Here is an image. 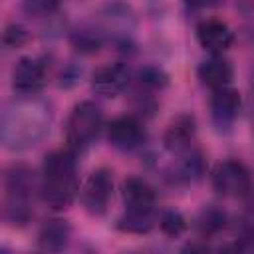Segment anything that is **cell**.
<instances>
[{
	"label": "cell",
	"instance_id": "cell-1",
	"mask_svg": "<svg viewBox=\"0 0 254 254\" xmlns=\"http://www.w3.org/2000/svg\"><path fill=\"white\" fill-rule=\"evenodd\" d=\"M54 121L52 105L38 95H18L2 109L0 139L6 149L24 151L38 145Z\"/></svg>",
	"mask_w": 254,
	"mask_h": 254
},
{
	"label": "cell",
	"instance_id": "cell-2",
	"mask_svg": "<svg viewBox=\"0 0 254 254\" xmlns=\"http://www.w3.org/2000/svg\"><path fill=\"white\" fill-rule=\"evenodd\" d=\"M79 194L77 153L73 149H56L44 157L40 196L52 210H65Z\"/></svg>",
	"mask_w": 254,
	"mask_h": 254
},
{
	"label": "cell",
	"instance_id": "cell-3",
	"mask_svg": "<svg viewBox=\"0 0 254 254\" xmlns=\"http://www.w3.org/2000/svg\"><path fill=\"white\" fill-rule=\"evenodd\" d=\"M40 190L34 169L14 163L4 173V220L12 226H26L34 216V192Z\"/></svg>",
	"mask_w": 254,
	"mask_h": 254
},
{
	"label": "cell",
	"instance_id": "cell-4",
	"mask_svg": "<svg viewBox=\"0 0 254 254\" xmlns=\"http://www.w3.org/2000/svg\"><path fill=\"white\" fill-rule=\"evenodd\" d=\"M103 129V111L93 101H79L65 121V141L75 153L93 145Z\"/></svg>",
	"mask_w": 254,
	"mask_h": 254
},
{
	"label": "cell",
	"instance_id": "cell-5",
	"mask_svg": "<svg viewBox=\"0 0 254 254\" xmlns=\"http://www.w3.org/2000/svg\"><path fill=\"white\" fill-rule=\"evenodd\" d=\"M212 187L222 196L244 198L252 192V175L244 163L224 159L212 171Z\"/></svg>",
	"mask_w": 254,
	"mask_h": 254
},
{
	"label": "cell",
	"instance_id": "cell-6",
	"mask_svg": "<svg viewBox=\"0 0 254 254\" xmlns=\"http://www.w3.org/2000/svg\"><path fill=\"white\" fill-rule=\"evenodd\" d=\"M111 198H113V175L107 169L93 171L79 189V200L83 208L93 216L105 214Z\"/></svg>",
	"mask_w": 254,
	"mask_h": 254
},
{
	"label": "cell",
	"instance_id": "cell-7",
	"mask_svg": "<svg viewBox=\"0 0 254 254\" xmlns=\"http://www.w3.org/2000/svg\"><path fill=\"white\" fill-rule=\"evenodd\" d=\"M48 81V65L40 58H20L12 69V87L20 95H38Z\"/></svg>",
	"mask_w": 254,
	"mask_h": 254
},
{
	"label": "cell",
	"instance_id": "cell-8",
	"mask_svg": "<svg viewBox=\"0 0 254 254\" xmlns=\"http://www.w3.org/2000/svg\"><path fill=\"white\" fill-rule=\"evenodd\" d=\"M107 141L119 151H135L145 143V127L135 115H119L107 125Z\"/></svg>",
	"mask_w": 254,
	"mask_h": 254
},
{
	"label": "cell",
	"instance_id": "cell-9",
	"mask_svg": "<svg viewBox=\"0 0 254 254\" xmlns=\"http://www.w3.org/2000/svg\"><path fill=\"white\" fill-rule=\"evenodd\" d=\"M196 40L200 48H204L208 54L222 56L228 52L234 44V32L230 26L218 18H206L196 24Z\"/></svg>",
	"mask_w": 254,
	"mask_h": 254
},
{
	"label": "cell",
	"instance_id": "cell-10",
	"mask_svg": "<svg viewBox=\"0 0 254 254\" xmlns=\"http://www.w3.org/2000/svg\"><path fill=\"white\" fill-rule=\"evenodd\" d=\"M129 81H131V71L121 62L105 64V65L97 67L91 75L93 91L103 97H117L123 89H127Z\"/></svg>",
	"mask_w": 254,
	"mask_h": 254
},
{
	"label": "cell",
	"instance_id": "cell-11",
	"mask_svg": "<svg viewBox=\"0 0 254 254\" xmlns=\"http://www.w3.org/2000/svg\"><path fill=\"white\" fill-rule=\"evenodd\" d=\"M240 107H242V99H240V93L234 89V87H220V89H214L212 91V97H210V117L214 121V125L218 129H228L238 113H240Z\"/></svg>",
	"mask_w": 254,
	"mask_h": 254
},
{
	"label": "cell",
	"instance_id": "cell-12",
	"mask_svg": "<svg viewBox=\"0 0 254 254\" xmlns=\"http://www.w3.org/2000/svg\"><path fill=\"white\" fill-rule=\"evenodd\" d=\"M194 135H196V121L192 115L183 113L179 117H175L165 135H163V145L167 151H171L173 155H181L185 151H189L194 143Z\"/></svg>",
	"mask_w": 254,
	"mask_h": 254
},
{
	"label": "cell",
	"instance_id": "cell-13",
	"mask_svg": "<svg viewBox=\"0 0 254 254\" xmlns=\"http://www.w3.org/2000/svg\"><path fill=\"white\" fill-rule=\"evenodd\" d=\"M196 75H198L202 85H206L208 89L214 91V89H220V87H228L232 83L234 69H232V64L224 56L210 54V58L200 62V65L196 69Z\"/></svg>",
	"mask_w": 254,
	"mask_h": 254
},
{
	"label": "cell",
	"instance_id": "cell-14",
	"mask_svg": "<svg viewBox=\"0 0 254 254\" xmlns=\"http://www.w3.org/2000/svg\"><path fill=\"white\" fill-rule=\"evenodd\" d=\"M123 202L131 210H155L157 194L145 179L129 177L123 181Z\"/></svg>",
	"mask_w": 254,
	"mask_h": 254
},
{
	"label": "cell",
	"instance_id": "cell-15",
	"mask_svg": "<svg viewBox=\"0 0 254 254\" xmlns=\"http://www.w3.org/2000/svg\"><path fill=\"white\" fill-rule=\"evenodd\" d=\"M69 238H71L69 222L64 218H58V216L44 220V224L38 230V246L42 250H52V252L64 250L67 246Z\"/></svg>",
	"mask_w": 254,
	"mask_h": 254
},
{
	"label": "cell",
	"instance_id": "cell-16",
	"mask_svg": "<svg viewBox=\"0 0 254 254\" xmlns=\"http://www.w3.org/2000/svg\"><path fill=\"white\" fill-rule=\"evenodd\" d=\"M202 173H204L202 153L190 147L189 151L181 153V159L173 167V181H177V183H192V181L200 179Z\"/></svg>",
	"mask_w": 254,
	"mask_h": 254
},
{
	"label": "cell",
	"instance_id": "cell-17",
	"mask_svg": "<svg viewBox=\"0 0 254 254\" xmlns=\"http://www.w3.org/2000/svg\"><path fill=\"white\" fill-rule=\"evenodd\" d=\"M155 224H157L155 210H131V208H125V212L115 222V226L127 234H147L153 230Z\"/></svg>",
	"mask_w": 254,
	"mask_h": 254
},
{
	"label": "cell",
	"instance_id": "cell-18",
	"mask_svg": "<svg viewBox=\"0 0 254 254\" xmlns=\"http://www.w3.org/2000/svg\"><path fill=\"white\" fill-rule=\"evenodd\" d=\"M69 42L81 54H95L103 46V32L95 26L83 24V26H77L69 34Z\"/></svg>",
	"mask_w": 254,
	"mask_h": 254
},
{
	"label": "cell",
	"instance_id": "cell-19",
	"mask_svg": "<svg viewBox=\"0 0 254 254\" xmlns=\"http://www.w3.org/2000/svg\"><path fill=\"white\" fill-rule=\"evenodd\" d=\"M224 226H226V214H224V210H220L214 204L204 206L200 210V214L196 216V230L202 238L218 234Z\"/></svg>",
	"mask_w": 254,
	"mask_h": 254
},
{
	"label": "cell",
	"instance_id": "cell-20",
	"mask_svg": "<svg viewBox=\"0 0 254 254\" xmlns=\"http://www.w3.org/2000/svg\"><path fill=\"white\" fill-rule=\"evenodd\" d=\"M137 81H139V87L145 89V91H157V89H163L167 87L169 83V75L157 67V65H145L137 71Z\"/></svg>",
	"mask_w": 254,
	"mask_h": 254
},
{
	"label": "cell",
	"instance_id": "cell-21",
	"mask_svg": "<svg viewBox=\"0 0 254 254\" xmlns=\"http://www.w3.org/2000/svg\"><path fill=\"white\" fill-rule=\"evenodd\" d=\"M159 226H161L163 234H167L171 238H177V236H181L187 230V218L183 216V212H179L175 208H169V210L161 212Z\"/></svg>",
	"mask_w": 254,
	"mask_h": 254
},
{
	"label": "cell",
	"instance_id": "cell-22",
	"mask_svg": "<svg viewBox=\"0 0 254 254\" xmlns=\"http://www.w3.org/2000/svg\"><path fill=\"white\" fill-rule=\"evenodd\" d=\"M28 40H30V34H28V30H26L22 24L12 22V24H8V26L4 28L2 44H4L6 50H18V48H22Z\"/></svg>",
	"mask_w": 254,
	"mask_h": 254
},
{
	"label": "cell",
	"instance_id": "cell-23",
	"mask_svg": "<svg viewBox=\"0 0 254 254\" xmlns=\"http://www.w3.org/2000/svg\"><path fill=\"white\" fill-rule=\"evenodd\" d=\"M62 0H22V8L28 16L34 18H46L52 16L60 8Z\"/></svg>",
	"mask_w": 254,
	"mask_h": 254
},
{
	"label": "cell",
	"instance_id": "cell-24",
	"mask_svg": "<svg viewBox=\"0 0 254 254\" xmlns=\"http://www.w3.org/2000/svg\"><path fill=\"white\" fill-rule=\"evenodd\" d=\"M185 2H187V6L192 8V10H206V8L218 6L222 0H185Z\"/></svg>",
	"mask_w": 254,
	"mask_h": 254
},
{
	"label": "cell",
	"instance_id": "cell-25",
	"mask_svg": "<svg viewBox=\"0 0 254 254\" xmlns=\"http://www.w3.org/2000/svg\"><path fill=\"white\" fill-rule=\"evenodd\" d=\"M238 8L244 12V14H254V0H238Z\"/></svg>",
	"mask_w": 254,
	"mask_h": 254
},
{
	"label": "cell",
	"instance_id": "cell-26",
	"mask_svg": "<svg viewBox=\"0 0 254 254\" xmlns=\"http://www.w3.org/2000/svg\"><path fill=\"white\" fill-rule=\"evenodd\" d=\"M246 198H248V208H250V210L254 212V192H250V194H248Z\"/></svg>",
	"mask_w": 254,
	"mask_h": 254
},
{
	"label": "cell",
	"instance_id": "cell-27",
	"mask_svg": "<svg viewBox=\"0 0 254 254\" xmlns=\"http://www.w3.org/2000/svg\"><path fill=\"white\" fill-rule=\"evenodd\" d=\"M252 85H254V81H252Z\"/></svg>",
	"mask_w": 254,
	"mask_h": 254
}]
</instances>
